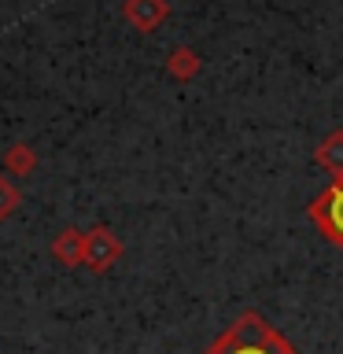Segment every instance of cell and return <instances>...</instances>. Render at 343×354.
Returning a JSON list of instances; mask_svg holds the SVG:
<instances>
[{"label":"cell","instance_id":"277c9868","mask_svg":"<svg viewBox=\"0 0 343 354\" xmlns=\"http://www.w3.org/2000/svg\"><path fill=\"white\" fill-rule=\"evenodd\" d=\"M122 19L137 33H155L170 19V0H122Z\"/></svg>","mask_w":343,"mask_h":354},{"label":"cell","instance_id":"ba28073f","mask_svg":"<svg viewBox=\"0 0 343 354\" xmlns=\"http://www.w3.org/2000/svg\"><path fill=\"white\" fill-rule=\"evenodd\" d=\"M314 159H317V166H325L332 177H343V129H332L328 137L317 144Z\"/></svg>","mask_w":343,"mask_h":354},{"label":"cell","instance_id":"6da1fadb","mask_svg":"<svg viewBox=\"0 0 343 354\" xmlns=\"http://www.w3.org/2000/svg\"><path fill=\"white\" fill-rule=\"evenodd\" d=\"M203 354H299V347L284 332H277L259 310H248Z\"/></svg>","mask_w":343,"mask_h":354},{"label":"cell","instance_id":"9c48e42d","mask_svg":"<svg viewBox=\"0 0 343 354\" xmlns=\"http://www.w3.org/2000/svg\"><path fill=\"white\" fill-rule=\"evenodd\" d=\"M22 203V192H19V185L11 181L8 174H0V221H8L11 214L19 210Z\"/></svg>","mask_w":343,"mask_h":354},{"label":"cell","instance_id":"7a4b0ae2","mask_svg":"<svg viewBox=\"0 0 343 354\" xmlns=\"http://www.w3.org/2000/svg\"><path fill=\"white\" fill-rule=\"evenodd\" d=\"M306 218L321 229V236H325L332 248L343 251V177H332V185L325 192H317L310 199Z\"/></svg>","mask_w":343,"mask_h":354},{"label":"cell","instance_id":"8992f818","mask_svg":"<svg viewBox=\"0 0 343 354\" xmlns=\"http://www.w3.org/2000/svg\"><path fill=\"white\" fill-rule=\"evenodd\" d=\"M199 71H203V59H199L196 48H188V44L170 48V55H166V74L174 82H192V77H199Z\"/></svg>","mask_w":343,"mask_h":354},{"label":"cell","instance_id":"5b68a950","mask_svg":"<svg viewBox=\"0 0 343 354\" xmlns=\"http://www.w3.org/2000/svg\"><path fill=\"white\" fill-rule=\"evenodd\" d=\"M52 254L63 266H85V229L66 225L59 236L52 240Z\"/></svg>","mask_w":343,"mask_h":354},{"label":"cell","instance_id":"3957f363","mask_svg":"<svg viewBox=\"0 0 343 354\" xmlns=\"http://www.w3.org/2000/svg\"><path fill=\"white\" fill-rule=\"evenodd\" d=\"M122 236L115 229H107V225H93L85 232V266L93 273H107L111 266H115L122 259Z\"/></svg>","mask_w":343,"mask_h":354},{"label":"cell","instance_id":"52a82bcc","mask_svg":"<svg viewBox=\"0 0 343 354\" xmlns=\"http://www.w3.org/2000/svg\"><path fill=\"white\" fill-rule=\"evenodd\" d=\"M37 148H30L26 140L11 144V148L4 151V174L8 177H30L33 170H37Z\"/></svg>","mask_w":343,"mask_h":354}]
</instances>
